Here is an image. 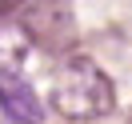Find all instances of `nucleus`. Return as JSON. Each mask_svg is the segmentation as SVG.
Masks as SVG:
<instances>
[{
	"label": "nucleus",
	"mask_w": 132,
	"mask_h": 124,
	"mask_svg": "<svg viewBox=\"0 0 132 124\" xmlns=\"http://www.w3.org/2000/svg\"><path fill=\"white\" fill-rule=\"evenodd\" d=\"M52 108L68 120H100L116 108V84L88 56H68L52 72Z\"/></svg>",
	"instance_id": "f257e3e1"
},
{
	"label": "nucleus",
	"mask_w": 132,
	"mask_h": 124,
	"mask_svg": "<svg viewBox=\"0 0 132 124\" xmlns=\"http://www.w3.org/2000/svg\"><path fill=\"white\" fill-rule=\"evenodd\" d=\"M20 28L40 52L64 56L76 44V12L72 0H28L20 12Z\"/></svg>",
	"instance_id": "f03ea898"
},
{
	"label": "nucleus",
	"mask_w": 132,
	"mask_h": 124,
	"mask_svg": "<svg viewBox=\"0 0 132 124\" xmlns=\"http://www.w3.org/2000/svg\"><path fill=\"white\" fill-rule=\"evenodd\" d=\"M4 116L20 124H40V100L32 96V88L24 80L4 76Z\"/></svg>",
	"instance_id": "7ed1b4c3"
},
{
	"label": "nucleus",
	"mask_w": 132,
	"mask_h": 124,
	"mask_svg": "<svg viewBox=\"0 0 132 124\" xmlns=\"http://www.w3.org/2000/svg\"><path fill=\"white\" fill-rule=\"evenodd\" d=\"M20 4H24V0H4L0 8H4V16H12V8H20Z\"/></svg>",
	"instance_id": "20e7f679"
},
{
	"label": "nucleus",
	"mask_w": 132,
	"mask_h": 124,
	"mask_svg": "<svg viewBox=\"0 0 132 124\" xmlns=\"http://www.w3.org/2000/svg\"><path fill=\"white\" fill-rule=\"evenodd\" d=\"M128 120H132V116H128Z\"/></svg>",
	"instance_id": "39448f33"
}]
</instances>
